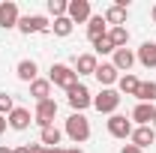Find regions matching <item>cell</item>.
<instances>
[{
	"label": "cell",
	"instance_id": "obj_32",
	"mask_svg": "<svg viewBox=\"0 0 156 153\" xmlns=\"http://www.w3.org/2000/svg\"><path fill=\"white\" fill-rule=\"evenodd\" d=\"M6 126H9V123H6V117L0 114V132H3V129H6Z\"/></svg>",
	"mask_w": 156,
	"mask_h": 153
},
{
	"label": "cell",
	"instance_id": "obj_21",
	"mask_svg": "<svg viewBox=\"0 0 156 153\" xmlns=\"http://www.w3.org/2000/svg\"><path fill=\"white\" fill-rule=\"evenodd\" d=\"M123 21H126V9L123 6H108L105 9V24H114V27H123Z\"/></svg>",
	"mask_w": 156,
	"mask_h": 153
},
{
	"label": "cell",
	"instance_id": "obj_9",
	"mask_svg": "<svg viewBox=\"0 0 156 153\" xmlns=\"http://www.w3.org/2000/svg\"><path fill=\"white\" fill-rule=\"evenodd\" d=\"M108 132L114 135V138H129V135H132V123L123 114H111L108 117Z\"/></svg>",
	"mask_w": 156,
	"mask_h": 153
},
{
	"label": "cell",
	"instance_id": "obj_1",
	"mask_svg": "<svg viewBox=\"0 0 156 153\" xmlns=\"http://www.w3.org/2000/svg\"><path fill=\"white\" fill-rule=\"evenodd\" d=\"M51 84H57V87H63V90H72L78 84V72L72 69V66H66V63H54L51 66V78H48Z\"/></svg>",
	"mask_w": 156,
	"mask_h": 153
},
{
	"label": "cell",
	"instance_id": "obj_8",
	"mask_svg": "<svg viewBox=\"0 0 156 153\" xmlns=\"http://www.w3.org/2000/svg\"><path fill=\"white\" fill-rule=\"evenodd\" d=\"M18 21H21V15H18V6H15L12 0L0 3V27H3V30H9V27H18Z\"/></svg>",
	"mask_w": 156,
	"mask_h": 153
},
{
	"label": "cell",
	"instance_id": "obj_15",
	"mask_svg": "<svg viewBox=\"0 0 156 153\" xmlns=\"http://www.w3.org/2000/svg\"><path fill=\"white\" fill-rule=\"evenodd\" d=\"M138 60H141V66L153 69L156 66V42H144V45L138 48Z\"/></svg>",
	"mask_w": 156,
	"mask_h": 153
},
{
	"label": "cell",
	"instance_id": "obj_4",
	"mask_svg": "<svg viewBox=\"0 0 156 153\" xmlns=\"http://www.w3.org/2000/svg\"><path fill=\"white\" fill-rule=\"evenodd\" d=\"M54 114H57V102H54V99L36 102V114H33V123H39L42 129H45V126H54Z\"/></svg>",
	"mask_w": 156,
	"mask_h": 153
},
{
	"label": "cell",
	"instance_id": "obj_36",
	"mask_svg": "<svg viewBox=\"0 0 156 153\" xmlns=\"http://www.w3.org/2000/svg\"><path fill=\"white\" fill-rule=\"evenodd\" d=\"M69 153H84V150H81V147H75V150H69Z\"/></svg>",
	"mask_w": 156,
	"mask_h": 153
},
{
	"label": "cell",
	"instance_id": "obj_2",
	"mask_svg": "<svg viewBox=\"0 0 156 153\" xmlns=\"http://www.w3.org/2000/svg\"><path fill=\"white\" fill-rule=\"evenodd\" d=\"M66 135H69L75 144H84V141L90 138V123H87V117L75 111V114L66 120Z\"/></svg>",
	"mask_w": 156,
	"mask_h": 153
},
{
	"label": "cell",
	"instance_id": "obj_18",
	"mask_svg": "<svg viewBox=\"0 0 156 153\" xmlns=\"http://www.w3.org/2000/svg\"><path fill=\"white\" fill-rule=\"evenodd\" d=\"M60 138H63V132H60L57 126H45V129H42V135H39V141H42L48 150H51V147H57Z\"/></svg>",
	"mask_w": 156,
	"mask_h": 153
},
{
	"label": "cell",
	"instance_id": "obj_34",
	"mask_svg": "<svg viewBox=\"0 0 156 153\" xmlns=\"http://www.w3.org/2000/svg\"><path fill=\"white\" fill-rule=\"evenodd\" d=\"M150 18H153V24H156V3H153V9H150Z\"/></svg>",
	"mask_w": 156,
	"mask_h": 153
},
{
	"label": "cell",
	"instance_id": "obj_23",
	"mask_svg": "<svg viewBox=\"0 0 156 153\" xmlns=\"http://www.w3.org/2000/svg\"><path fill=\"white\" fill-rule=\"evenodd\" d=\"M138 99H141V102H150V105H153L156 102V81H141V87H138Z\"/></svg>",
	"mask_w": 156,
	"mask_h": 153
},
{
	"label": "cell",
	"instance_id": "obj_33",
	"mask_svg": "<svg viewBox=\"0 0 156 153\" xmlns=\"http://www.w3.org/2000/svg\"><path fill=\"white\" fill-rule=\"evenodd\" d=\"M12 153H30V150H27V147H15Z\"/></svg>",
	"mask_w": 156,
	"mask_h": 153
},
{
	"label": "cell",
	"instance_id": "obj_26",
	"mask_svg": "<svg viewBox=\"0 0 156 153\" xmlns=\"http://www.w3.org/2000/svg\"><path fill=\"white\" fill-rule=\"evenodd\" d=\"M66 9H69V3H66V0H48V12H51L54 18H63V15H66Z\"/></svg>",
	"mask_w": 156,
	"mask_h": 153
},
{
	"label": "cell",
	"instance_id": "obj_19",
	"mask_svg": "<svg viewBox=\"0 0 156 153\" xmlns=\"http://www.w3.org/2000/svg\"><path fill=\"white\" fill-rule=\"evenodd\" d=\"M117 84H120V93L123 96H135L138 87H141V81H138L135 75H129V72H126L123 78H117Z\"/></svg>",
	"mask_w": 156,
	"mask_h": 153
},
{
	"label": "cell",
	"instance_id": "obj_12",
	"mask_svg": "<svg viewBox=\"0 0 156 153\" xmlns=\"http://www.w3.org/2000/svg\"><path fill=\"white\" fill-rule=\"evenodd\" d=\"M6 123H9L12 129H18V132H24V129H27V126L33 123V117H30V111H27V108H15L12 114L6 117Z\"/></svg>",
	"mask_w": 156,
	"mask_h": 153
},
{
	"label": "cell",
	"instance_id": "obj_3",
	"mask_svg": "<svg viewBox=\"0 0 156 153\" xmlns=\"http://www.w3.org/2000/svg\"><path fill=\"white\" fill-rule=\"evenodd\" d=\"M117 105H120V93L111 90V87H105L99 96H93V108H96L99 114H114Z\"/></svg>",
	"mask_w": 156,
	"mask_h": 153
},
{
	"label": "cell",
	"instance_id": "obj_27",
	"mask_svg": "<svg viewBox=\"0 0 156 153\" xmlns=\"http://www.w3.org/2000/svg\"><path fill=\"white\" fill-rule=\"evenodd\" d=\"M93 48H96L99 54H111V51H117V48H114V42L108 39V33H105V36H99L96 42H93Z\"/></svg>",
	"mask_w": 156,
	"mask_h": 153
},
{
	"label": "cell",
	"instance_id": "obj_5",
	"mask_svg": "<svg viewBox=\"0 0 156 153\" xmlns=\"http://www.w3.org/2000/svg\"><path fill=\"white\" fill-rule=\"evenodd\" d=\"M66 99H69V105L75 108L78 114H81L87 105H93V96H90V90H87L84 84H75L72 90H66Z\"/></svg>",
	"mask_w": 156,
	"mask_h": 153
},
{
	"label": "cell",
	"instance_id": "obj_14",
	"mask_svg": "<svg viewBox=\"0 0 156 153\" xmlns=\"http://www.w3.org/2000/svg\"><path fill=\"white\" fill-rule=\"evenodd\" d=\"M93 75H96L99 84H105V87H108V84H114L117 78H120V75H117V69H114V63H99Z\"/></svg>",
	"mask_w": 156,
	"mask_h": 153
},
{
	"label": "cell",
	"instance_id": "obj_35",
	"mask_svg": "<svg viewBox=\"0 0 156 153\" xmlns=\"http://www.w3.org/2000/svg\"><path fill=\"white\" fill-rule=\"evenodd\" d=\"M0 153H12V150H9V147H0Z\"/></svg>",
	"mask_w": 156,
	"mask_h": 153
},
{
	"label": "cell",
	"instance_id": "obj_10",
	"mask_svg": "<svg viewBox=\"0 0 156 153\" xmlns=\"http://www.w3.org/2000/svg\"><path fill=\"white\" fill-rule=\"evenodd\" d=\"M129 138H132V144H135L138 150H144V147H150L156 141V129L153 126H138V129H132Z\"/></svg>",
	"mask_w": 156,
	"mask_h": 153
},
{
	"label": "cell",
	"instance_id": "obj_31",
	"mask_svg": "<svg viewBox=\"0 0 156 153\" xmlns=\"http://www.w3.org/2000/svg\"><path fill=\"white\" fill-rule=\"evenodd\" d=\"M45 153H69V150H63V147H51V150H45Z\"/></svg>",
	"mask_w": 156,
	"mask_h": 153
},
{
	"label": "cell",
	"instance_id": "obj_25",
	"mask_svg": "<svg viewBox=\"0 0 156 153\" xmlns=\"http://www.w3.org/2000/svg\"><path fill=\"white\" fill-rule=\"evenodd\" d=\"M69 33H72V21L66 18V15L63 18H54V36H69Z\"/></svg>",
	"mask_w": 156,
	"mask_h": 153
},
{
	"label": "cell",
	"instance_id": "obj_16",
	"mask_svg": "<svg viewBox=\"0 0 156 153\" xmlns=\"http://www.w3.org/2000/svg\"><path fill=\"white\" fill-rule=\"evenodd\" d=\"M87 36H90V42H96L99 36H105V15H90V21H87Z\"/></svg>",
	"mask_w": 156,
	"mask_h": 153
},
{
	"label": "cell",
	"instance_id": "obj_11",
	"mask_svg": "<svg viewBox=\"0 0 156 153\" xmlns=\"http://www.w3.org/2000/svg\"><path fill=\"white\" fill-rule=\"evenodd\" d=\"M156 117V108L150 105V102H138L135 108H132V120H135L138 126H150Z\"/></svg>",
	"mask_w": 156,
	"mask_h": 153
},
{
	"label": "cell",
	"instance_id": "obj_28",
	"mask_svg": "<svg viewBox=\"0 0 156 153\" xmlns=\"http://www.w3.org/2000/svg\"><path fill=\"white\" fill-rule=\"evenodd\" d=\"M12 111H15V102H12V96L9 93H0V114H12Z\"/></svg>",
	"mask_w": 156,
	"mask_h": 153
},
{
	"label": "cell",
	"instance_id": "obj_20",
	"mask_svg": "<svg viewBox=\"0 0 156 153\" xmlns=\"http://www.w3.org/2000/svg\"><path fill=\"white\" fill-rule=\"evenodd\" d=\"M48 93H51V81H42V78H36V81L30 84V96H33L36 102H45V99H48Z\"/></svg>",
	"mask_w": 156,
	"mask_h": 153
},
{
	"label": "cell",
	"instance_id": "obj_37",
	"mask_svg": "<svg viewBox=\"0 0 156 153\" xmlns=\"http://www.w3.org/2000/svg\"><path fill=\"white\" fill-rule=\"evenodd\" d=\"M150 126H153V129H156V117H153V123H150Z\"/></svg>",
	"mask_w": 156,
	"mask_h": 153
},
{
	"label": "cell",
	"instance_id": "obj_29",
	"mask_svg": "<svg viewBox=\"0 0 156 153\" xmlns=\"http://www.w3.org/2000/svg\"><path fill=\"white\" fill-rule=\"evenodd\" d=\"M120 153H144V150H138L135 144H126V147H123V150H120Z\"/></svg>",
	"mask_w": 156,
	"mask_h": 153
},
{
	"label": "cell",
	"instance_id": "obj_22",
	"mask_svg": "<svg viewBox=\"0 0 156 153\" xmlns=\"http://www.w3.org/2000/svg\"><path fill=\"white\" fill-rule=\"evenodd\" d=\"M36 63H33V60H21L18 63V78L21 81H30V84H33V81H36Z\"/></svg>",
	"mask_w": 156,
	"mask_h": 153
},
{
	"label": "cell",
	"instance_id": "obj_30",
	"mask_svg": "<svg viewBox=\"0 0 156 153\" xmlns=\"http://www.w3.org/2000/svg\"><path fill=\"white\" fill-rule=\"evenodd\" d=\"M27 150H30V153H45V150H42V144H27Z\"/></svg>",
	"mask_w": 156,
	"mask_h": 153
},
{
	"label": "cell",
	"instance_id": "obj_13",
	"mask_svg": "<svg viewBox=\"0 0 156 153\" xmlns=\"http://www.w3.org/2000/svg\"><path fill=\"white\" fill-rule=\"evenodd\" d=\"M132 63H135V54H132L129 48H117V51H114V69H117V72H120V69L129 72Z\"/></svg>",
	"mask_w": 156,
	"mask_h": 153
},
{
	"label": "cell",
	"instance_id": "obj_7",
	"mask_svg": "<svg viewBox=\"0 0 156 153\" xmlns=\"http://www.w3.org/2000/svg\"><path fill=\"white\" fill-rule=\"evenodd\" d=\"M66 18L72 21V24H81V21H90V0H69Z\"/></svg>",
	"mask_w": 156,
	"mask_h": 153
},
{
	"label": "cell",
	"instance_id": "obj_17",
	"mask_svg": "<svg viewBox=\"0 0 156 153\" xmlns=\"http://www.w3.org/2000/svg\"><path fill=\"white\" fill-rule=\"evenodd\" d=\"M96 57H93V54H81V57L75 60V72L78 75H93V72H96Z\"/></svg>",
	"mask_w": 156,
	"mask_h": 153
},
{
	"label": "cell",
	"instance_id": "obj_24",
	"mask_svg": "<svg viewBox=\"0 0 156 153\" xmlns=\"http://www.w3.org/2000/svg\"><path fill=\"white\" fill-rule=\"evenodd\" d=\"M108 39L114 42V48H126V42H129V30H126V27H111Z\"/></svg>",
	"mask_w": 156,
	"mask_h": 153
},
{
	"label": "cell",
	"instance_id": "obj_6",
	"mask_svg": "<svg viewBox=\"0 0 156 153\" xmlns=\"http://www.w3.org/2000/svg\"><path fill=\"white\" fill-rule=\"evenodd\" d=\"M18 30L24 36H30V33H45L48 30V18L45 15H24L18 21Z\"/></svg>",
	"mask_w": 156,
	"mask_h": 153
}]
</instances>
